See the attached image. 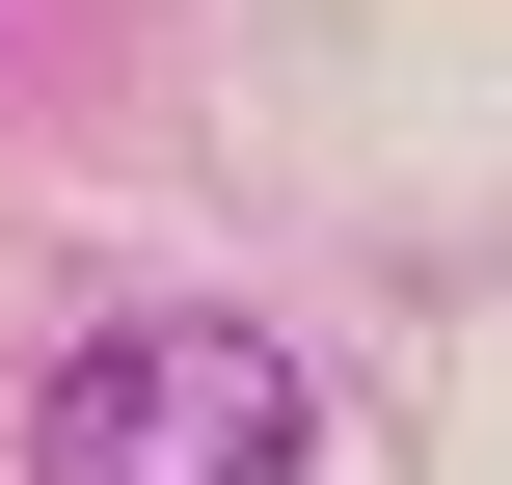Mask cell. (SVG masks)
Here are the masks:
<instances>
[{"instance_id": "obj_1", "label": "cell", "mask_w": 512, "mask_h": 485, "mask_svg": "<svg viewBox=\"0 0 512 485\" xmlns=\"http://www.w3.org/2000/svg\"><path fill=\"white\" fill-rule=\"evenodd\" d=\"M27 485H324V405H297V351L270 324H81L54 351V405H27Z\"/></svg>"}]
</instances>
